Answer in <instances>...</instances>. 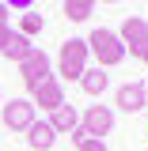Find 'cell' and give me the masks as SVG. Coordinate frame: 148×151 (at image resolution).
I'll use <instances>...</instances> for the list:
<instances>
[{"label": "cell", "mask_w": 148, "mask_h": 151, "mask_svg": "<svg viewBox=\"0 0 148 151\" xmlns=\"http://www.w3.org/2000/svg\"><path fill=\"white\" fill-rule=\"evenodd\" d=\"M87 57H91V49H87V42L84 38H69V42H61V57H57V76H65L69 83H80V76H84V68H87Z\"/></svg>", "instance_id": "7a4b0ae2"}, {"label": "cell", "mask_w": 148, "mask_h": 151, "mask_svg": "<svg viewBox=\"0 0 148 151\" xmlns=\"http://www.w3.org/2000/svg\"><path fill=\"white\" fill-rule=\"evenodd\" d=\"M118 38H122V45H125V57H137L141 60V53L148 49V23L141 15H129L125 23H122V30H118Z\"/></svg>", "instance_id": "5b68a950"}, {"label": "cell", "mask_w": 148, "mask_h": 151, "mask_svg": "<svg viewBox=\"0 0 148 151\" xmlns=\"http://www.w3.org/2000/svg\"><path fill=\"white\" fill-rule=\"evenodd\" d=\"M8 38H12V27H8V23H0V49L8 45Z\"/></svg>", "instance_id": "e0dca14e"}, {"label": "cell", "mask_w": 148, "mask_h": 151, "mask_svg": "<svg viewBox=\"0 0 148 151\" xmlns=\"http://www.w3.org/2000/svg\"><path fill=\"white\" fill-rule=\"evenodd\" d=\"M31 49H34V45H31V38H23L19 30H12V38H8V45H4L0 53L8 57V60H15V64H19V60H23V57L31 53Z\"/></svg>", "instance_id": "7c38bea8"}, {"label": "cell", "mask_w": 148, "mask_h": 151, "mask_svg": "<svg viewBox=\"0 0 148 151\" xmlns=\"http://www.w3.org/2000/svg\"><path fill=\"white\" fill-rule=\"evenodd\" d=\"M0 23H8V8L4 4H0Z\"/></svg>", "instance_id": "ac0fdd59"}, {"label": "cell", "mask_w": 148, "mask_h": 151, "mask_svg": "<svg viewBox=\"0 0 148 151\" xmlns=\"http://www.w3.org/2000/svg\"><path fill=\"white\" fill-rule=\"evenodd\" d=\"M141 60H144V68H148V49H144V53H141Z\"/></svg>", "instance_id": "d6986e66"}, {"label": "cell", "mask_w": 148, "mask_h": 151, "mask_svg": "<svg viewBox=\"0 0 148 151\" xmlns=\"http://www.w3.org/2000/svg\"><path fill=\"white\" fill-rule=\"evenodd\" d=\"M103 4H118V0H103Z\"/></svg>", "instance_id": "44dd1931"}, {"label": "cell", "mask_w": 148, "mask_h": 151, "mask_svg": "<svg viewBox=\"0 0 148 151\" xmlns=\"http://www.w3.org/2000/svg\"><path fill=\"white\" fill-rule=\"evenodd\" d=\"M80 129L87 132V136H95V140H103L114 129V110L110 106H87V110L80 113Z\"/></svg>", "instance_id": "8992f818"}, {"label": "cell", "mask_w": 148, "mask_h": 151, "mask_svg": "<svg viewBox=\"0 0 148 151\" xmlns=\"http://www.w3.org/2000/svg\"><path fill=\"white\" fill-rule=\"evenodd\" d=\"M31 102H34V110L42 106L46 113H53L57 106H65V87H61L57 79H46L42 87H34V91H31Z\"/></svg>", "instance_id": "ba28073f"}, {"label": "cell", "mask_w": 148, "mask_h": 151, "mask_svg": "<svg viewBox=\"0 0 148 151\" xmlns=\"http://www.w3.org/2000/svg\"><path fill=\"white\" fill-rule=\"evenodd\" d=\"M76 151H106V147H103V140H95V136H84V140L76 144Z\"/></svg>", "instance_id": "9a60e30c"}, {"label": "cell", "mask_w": 148, "mask_h": 151, "mask_svg": "<svg viewBox=\"0 0 148 151\" xmlns=\"http://www.w3.org/2000/svg\"><path fill=\"white\" fill-rule=\"evenodd\" d=\"M19 76H23V83H27V91H34L42 87L46 79H53L50 76V57L42 53V49H31V53L19 60Z\"/></svg>", "instance_id": "277c9868"}, {"label": "cell", "mask_w": 148, "mask_h": 151, "mask_svg": "<svg viewBox=\"0 0 148 151\" xmlns=\"http://www.w3.org/2000/svg\"><path fill=\"white\" fill-rule=\"evenodd\" d=\"M110 87V76H106V68H84V76H80V91L84 94H91V98H99V94Z\"/></svg>", "instance_id": "9c48e42d"}, {"label": "cell", "mask_w": 148, "mask_h": 151, "mask_svg": "<svg viewBox=\"0 0 148 151\" xmlns=\"http://www.w3.org/2000/svg\"><path fill=\"white\" fill-rule=\"evenodd\" d=\"M144 91H148V83H122L118 91H114V106L118 110H125V113H137V110H144Z\"/></svg>", "instance_id": "52a82bcc"}, {"label": "cell", "mask_w": 148, "mask_h": 151, "mask_svg": "<svg viewBox=\"0 0 148 151\" xmlns=\"http://www.w3.org/2000/svg\"><path fill=\"white\" fill-rule=\"evenodd\" d=\"M42 27H46V19L38 15V12H27V15L19 19V34H23V38H31V34H38Z\"/></svg>", "instance_id": "5bb4252c"}, {"label": "cell", "mask_w": 148, "mask_h": 151, "mask_svg": "<svg viewBox=\"0 0 148 151\" xmlns=\"http://www.w3.org/2000/svg\"><path fill=\"white\" fill-rule=\"evenodd\" d=\"M0 121H4V129H12V132H27L38 121V110H34L31 98H12V102L0 106Z\"/></svg>", "instance_id": "3957f363"}, {"label": "cell", "mask_w": 148, "mask_h": 151, "mask_svg": "<svg viewBox=\"0 0 148 151\" xmlns=\"http://www.w3.org/2000/svg\"><path fill=\"white\" fill-rule=\"evenodd\" d=\"M50 129H53L57 136H61V132H76V129H80V113H76V106H69V102L57 106V110L50 113Z\"/></svg>", "instance_id": "30bf717a"}, {"label": "cell", "mask_w": 148, "mask_h": 151, "mask_svg": "<svg viewBox=\"0 0 148 151\" xmlns=\"http://www.w3.org/2000/svg\"><path fill=\"white\" fill-rule=\"evenodd\" d=\"M87 42V49H91V57L99 60V68H114V64H122L125 60V45H122V38H118V30H106V27H95L91 34L84 38Z\"/></svg>", "instance_id": "6da1fadb"}, {"label": "cell", "mask_w": 148, "mask_h": 151, "mask_svg": "<svg viewBox=\"0 0 148 151\" xmlns=\"http://www.w3.org/2000/svg\"><path fill=\"white\" fill-rule=\"evenodd\" d=\"M4 8H19V12H31L34 8V0H0Z\"/></svg>", "instance_id": "2e32d148"}, {"label": "cell", "mask_w": 148, "mask_h": 151, "mask_svg": "<svg viewBox=\"0 0 148 151\" xmlns=\"http://www.w3.org/2000/svg\"><path fill=\"white\" fill-rule=\"evenodd\" d=\"M0 106H4V94H0Z\"/></svg>", "instance_id": "7402d4cb"}, {"label": "cell", "mask_w": 148, "mask_h": 151, "mask_svg": "<svg viewBox=\"0 0 148 151\" xmlns=\"http://www.w3.org/2000/svg\"><path fill=\"white\" fill-rule=\"evenodd\" d=\"M95 4L99 0H65V15L72 19V23H84V19H91Z\"/></svg>", "instance_id": "4fadbf2b"}, {"label": "cell", "mask_w": 148, "mask_h": 151, "mask_svg": "<svg viewBox=\"0 0 148 151\" xmlns=\"http://www.w3.org/2000/svg\"><path fill=\"white\" fill-rule=\"evenodd\" d=\"M144 110H148V91H144Z\"/></svg>", "instance_id": "ffe728a7"}, {"label": "cell", "mask_w": 148, "mask_h": 151, "mask_svg": "<svg viewBox=\"0 0 148 151\" xmlns=\"http://www.w3.org/2000/svg\"><path fill=\"white\" fill-rule=\"evenodd\" d=\"M27 144H31L34 151H50L57 144V132L50 129V121H34V125L27 129Z\"/></svg>", "instance_id": "8fae6325"}]
</instances>
